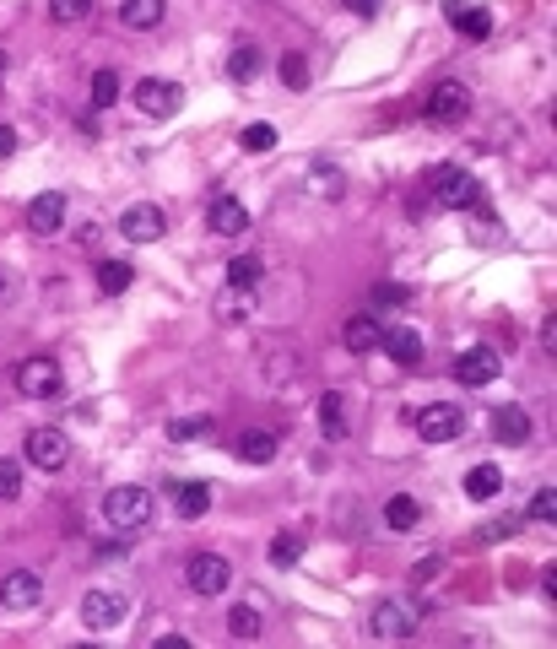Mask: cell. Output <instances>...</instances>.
<instances>
[{
    "label": "cell",
    "mask_w": 557,
    "mask_h": 649,
    "mask_svg": "<svg viewBox=\"0 0 557 649\" xmlns=\"http://www.w3.org/2000/svg\"><path fill=\"white\" fill-rule=\"evenodd\" d=\"M184 585L195 595H222L233 585V563L222 558V552H195V558L184 563Z\"/></svg>",
    "instance_id": "8992f818"
},
{
    "label": "cell",
    "mask_w": 557,
    "mask_h": 649,
    "mask_svg": "<svg viewBox=\"0 0 557 649\" xmlns=\"http://www.w3.org/2000/svg\"><path fill=\"white\" fill-rule=\"evenodd\" d=\"M260 628H265V617L255 612V606H233V612H228V633H233V639H260Z\"/></svg>",
    "instance_id": "4316f807"
},
{
    "label": "cell",
    "mask_w": 557,
    "mask_h": 649,
    "mask_svg": "<svg viewBox=\"0 0 557 649\" xmlns=\"http://www.w3.org/2000/svg\"><path fill=\"white\" fill-rule=\"evenodd\" d=\"M411 628H417V612H411L406 601H379L374 617H368V633H374V639H411Z\"/></svg>",
    "instance_id": "4fadbf2b"
},
{
    "label": "cell",
    "mask_w": 557,
    "mask_h": 649,
    "mask_svg": "<svg viewBox=\"0 0 557 649\" xmlns=\"http://www.w3.org/2000/svg\"><path fill=\"white\" fill-rule=\"evenodd\" d=\"M163 233H168V217L157 201H136L119 217V238H130V244H157Z\"/></svg>",
    "instance_id": "9c48e42d"
},
{
    "label": "cell",
    "mask_w": 557,
    "mask_h": 649,
    "mask_svg": "<svg viewBox=\"0 0 557 649\" xmlns=\"http://www.w3.org/2000/svg\"><path fill=\"white\" fill-rule=\"evenodd\" d=\"M260 271H265L260 255H238V260H228V287H255Z\"/></svg>",
    "instance_id": "83f0119b"
},
{
    "label": "cell",
    "mask_w": 557,
    "mask_h": 649,
    "mask_svg": "<svg viewBox=\"0 0 557 649\" xmlns=\"http://www.w3.org/2000/svg\"><path fill=\"white\" fill-rule=\"evenodd\" d=\"M411 428H417L422 444H455L460 433H466V412H460L455 401H428L411 417Z\"/></svg>",
    "instance_id": "3957f363"
},
{
    "label": "cell",
    "mask_w": 557,
    "mask_h": 649,
    "mask_svg": "<svg viewBox=\"0 0 557 649\" xmlns=\"http://www.w3.org/2000/svg\"><path fill=\"white\" fill-rule=\"evenodd\" d=\"M276 444H282V439H276L271 428H249L244 439H238V460H249V466H271Z\"/></svg>",
    "instance_id": "ffe728a7"
},
{
    "label": "cell",
    "mask_w": 557,
    "mask_h": 649,
    "mask_svg": "<svg viewBox=\"0 0 557 649\" xmlns=\"http://www.w3.org/2000/svg\"><path fill=\"white\" fill-rule=\"evenodd\" d=\"M163 17H168V0H125V6H119V22L136 28V33H152Z\"/></svg>",
    "instance_id": "ac0fdd59"
},
{
    "label": "cell",
    "mask_w": 557,
    "mask_h": 649,
    "mask_svg": "<svg viewBox=\"0 0 557 649\" xmlns=\"http://www.w3.org/2000/svg\"><path fill=\"white\" fill-rule=\"evenodd\" d=\"M455 28L466 33V38H476V44H482V38L493 33V17H487L482 6H466V11H460V17H455Z\"/></svg>",
    "instance_id": "1f68e13d"
},
{
    "label": "cell",
    "mask_w": 557,
    "mask_h": 649,
    "mask_svg": "<svg viewBox=\"0 0 557 649\" xmlns=\"http://www.w3.org/2000/svg\"><path fill=\"white\" fill-rule=\"evenodd\" d=\"M379 352H390V363H401V368H417L422 363V336L417 330H384V347Z\"/></svg>",
    "instance_id": "d6986e66"
},
{
    "label": "cell",
    "mask_w": 557,
    "mask_h": 649,
    "mask_svg": "<svg viewBox=\"0 0 557 649\" xmlns=\"http://www.w3.org/2000/svg\"><path fill=\"white\" fill-rule=\"evenodd\" d=\"M466 6H471V0H444V17H449V22H455V17H460V11H466Z\"/></svg>",
    "instance_id": "f6af8a7d"
},
{
    "label": "cell",
    "mask_w": 557,
    "mask_h": 649,
    "mask_svg": "<svg viewBox=\"0 0 557 649\" xmlns=\"http://www.w3.org/2000/svg\"><path fill=\"white\" fill-rule=\"evenodd\" d=\"M525 520H536V525H552V520H557V487H541V493L530 498Z\"/></svg>",
    "instance_id": "e575fe53"
},
{
    "label": "cell",
    "mask_w": 557,
    "mask_h": 649,
    "mask_svg": "<svg viewBox=\"0 0 557 649\" xmlns=\"http://www.w3.org/2000/svg\"><path fill=\"white\" fill-rule=\"evenodd\" d=\"M0 76H6V49H0Z\"/></svg>",
    "instance_id": "bcb514c9"
},
{
    "label": "cell",
    "mask_w": 557,
    "mask_h": 649,
    "mask_svg": "<svg viewBox=\"0 0 557 649\" xmlns=\"http://www.w3.org/2000/svg\"><path fill=\"white\" fill-rule=\"evenodd\" d=\"M384 525H390V531H417V525H422V503L411 493H395L390 503H384Z\"/></svg>",
    "instance_id": "603a6c76"
},
{
    "label": "cell",
    "mask_w": 557,
    "mask_h": 649,
    "mask_svg": "<svg viewBox=\"0 0 557 649\" xmlns=\"http://www.w3.org/2000/svg\"><path fill=\"white\" fill-rule=\"evenodd\" d=\"M11 298H17V282H11L6 271H0V303H11Z\"/></svg>",
    "instance_id": "ee69618b"
},
{
    "label": "cell",
    "mask_w": 557,
    "mask_h": 649,
    "mask_svg": "<svg viewBox=\"0 0 557 649\" xmlns=\"http://www.w3.org/2000/svg\"><path fill=\"white\" fill-rule=\"evenodd\" d=\"M455 379L471 384V390L476 384H493L498 379V347H466L455 357Z\"/></svg>",
    "instance_id": "9a60e30c"
},
{
    "label": "cell",
    "mask_w": 557,
    "mask_h": 649,
    "mask_svg": "<svg viewBox=\"0 0 557 649\" xmlns=\"http://www.w3.org/2000/svg\"><path fill=\"white\" fill-rule=\"evenodd\" d=\"M314 174H320V179H314V190H320V195H325V190H330V195H336V190H341V179H336V168H314Z\"/></svg>",
    "instance_id": "f35d334b"
},
{
    "label": "cell",
    "mask_w": 557,
    "mask_h": 649,
    "mask_svg": "<svg viewBox=\"0 0 557 649\" xmlns=\"http://www.w3.org/2000/svg\"><path fill=\"white\" fill-rule=\"evenodd\" d=\"M22 498V466L17 460H0V503Z\"/></svg>",
    "instance_id": "74e56055"
},
{
    "label": "cell",
    "mask_w": 557,
    "mask_h": 649,
    "mask_svg": "<svg viewBox=\"0 0 557 649\" xmlns=\"http://www.w3.org/2000/svg\"><path fill=\"white\" fill-rule=\"evenodd\" d=\"M179 103H184V92H179V82H168V76H141L136 82V109L147 119H174Z\"/></svg>",
    "instance_id": "52a82bcc"
},
{
    "label": "cell",
    "mask_w": 557,
    "mask_h": 649,
    "mask_svg": "<svg viewBox=\"0 0 557 649\" xmlns=\"http://www.w3.org/2000/svg\"><path fill=\"white\" fill-rule=\"evenodd\" d=\"M174 509H179V520H201V514L211 509V487L206 482H179L174 487Z\"/></svg>",
    "instance_id": "7402d4cb"
},
{
    "label": "cell",
    "mask_w": 557,
    "mask_h": 649,
    "mask_svg": "<svg viewBox=\"0 0 557 649\" xmlns=\"http://www.w3.org/2000/svg\"><path fill=\"white\" fill-rule=\"evenodd\" d=\"M541 595H547V601L557 595V568H547V574H541Z\"/></svg>",
    "instance_id": "7bdbcfd3"
},
{
    "label": "cell",
    "mask_w": 557,
    "mask_h": 649,
    "mask_svg": "<svg viewBox=\"0 0 557 649\" xmlns=\"http://www.w3.org/2000/svg\"><path fill=\"white\" fill-rule=\"evenodd\" d=\"M28 460L38 471H60L65 460H71V439H65V428H33L28 433Z\"/></svg>",
    "instance_id": "8fae6325"
},
{
    "label": "cell",
    "mask_w": 557,
    "mask_h": 649,
    "mask_svg": "<svg viewBox=\"0 0 557 649\" xmlns=\"http://www.w3.org/2000/svg\"><path fill=\"white\" fill-rule=\"evenodd\" d=\"M119 92H125V82H119V71H98V76H92V103H98V109H114V103H119Z\"/></svg>",
    "instance_id": "4dcf8cb0"
},
{
    "label": "cell",
    "mask_w": 557,
    "mask_h": 649,
    "mask_svg": "<svg viewBox=\"0 0 557 649\" xmlns=\"http://www.w3.org/2000/svg\"><path fill=\"white\" fill-rule=\"evenodd\" d=\"M49 17H55V22H87L92 0H49Z\"/></svg>",
    "instance_id": "8d00e7d4"
},
{
    "label": "cell",
    "mask_w": 557,
    "mask_h": 649,
    "mask_svg": "<svg viewBox=\"0 0 557 649\" xmlns=\"http://www.w3.org/2000/svg\"><path fill=\"white\" fill-rule=\"evenodd\" d=\"M11 152H17V130L0 125V157H11Z\"/></svg>",
    "instance_id": "b9f144b4"
},
{
    "label": "cell",
    "mask_w": 557,
    "mask_h": 649,
    "mask_svg": "<svg viewBox=\"0 0 557 649\" xmlns=\"http://www.w3.org/2000/svg\"><path fill=\"white\" fill-rule=\"evenodd\" d=\"M320 433H325V439L330 444H341V439H347V401H341V390H325V401H320Z\"/></svg>",
    "instance_id": "44dd1931"
},
{
    "label": "cell",
    "mask_w": 557,
    "mask_h": 649,
    "mask_svg": "<svg viewBox=\"0 0 557 649\" xmlns=\"http://www.w3.org/2000/svg\"><path fill=\"white\" fill-rule=\"evenodd\" d=\"M103 520H109V531H141V525H152V493L147 487H109L103 493Z\"/></svg>",
    "instance_id": "7a4b0ae2"
},
{
    "label": "cell",
    "mask_w": 557,
    "mask_h": 649,
    "mask_svg": "<svg viewBox=\"0 0 557 649\" xmlns=\"http://www.w3.org/2000/svg\"><path fill=\"white\" fill-rule=\"evenodd\" d=\"M119 558H125V547H119V541H103V547H98V563H119Z\"/></svg>",
    "instance_id": "60d3db41"
},
{
    "label": "cell",
    "mask_w": 557,
    "mask_h": 649,
    "mask_svg": "<svg viewBox=\"0 0 557 649\" xmlns=\"http://www.w3.org/2000/svg\"><path fill=\"white\" fill-rule=\"evenodd\" d=\"M206 228L217 233V238L249 233V211H244V201H238V195H217V201H211V211H206Z\"/></svg>",
    "instance_id": "2e32d148"
},
{
    "label": "cell",
    "mask_w": 557,
    "mask_h": 649,
    "mask_svg": "<svg viewBox=\"0 0 557 649\" xmlns=\"http://www.w3.org/2000/svg\"><path fill=\"white\" fill-rule=\"evenodd\" d=\"M530 412L525 406H498L493 412V439L503 444V449H520V444H530Z\"/></svg>",
    "instance_id": "e0dca14e"
},
{
    "label": "cell",
    "mask_w": 557,
    "mask_h": 649,
    "mask_svg": "<svg viewBox=\"0 0 557 649\" xmlns=\"http://www.w3.org/2000/svg\"><path fill=\"white\" fill-rule=\"evenodd\" d=\"M406 303H411V293L401 282H379L374 293H368V309H406Z\"/></svg>",
    "instance_id": "d6a6232c"
},
{
    "label": "cell",
    "mask_w": 557,
    "mask_h": 649,
    "mask_svg": "<svg viewBox=\"0 0 557 649\" xmlns=\"http://www.w3.org/2000/svg\"><path fill=\"white\" fill-rule=\"evenodd\" d=\"M298 558H303V536H298V531L271 536V563H276V568H293Z\"/></svg>",
    "instance_id": "f1b7e54d"
},
{
    "label": "cell",
    "mask_w": 557,
    "mask_h": 649,
    "mask_svg": "<svg viewBox=\"0 0 557 649\" xmlns=\"http://www.w3.org/2000/svg\"><path fill=\"white\" fill-rule=\"evenodd\" d=\"M255 71H260V49L255 44H238L233 55H228V76H233V82H255Z\"/></svg>",
    "instance_id": "484cf974"
},
{
    "label": "cell",
    "mask_w": 557,
    "mask_h": 649,
    "mask_svg": "<svg viewBox=\"0 0 557 649\" xmlns=\"http://www.w3.org/2000/svg\"><path fill=\"white\" fill-rule=\"evenodd\" d=\"M379 6H384V0H347V11H352V17H374Z\"/></svg>",
    "instance_id": "ab89813d"
},
{
    "label": "cell",
    "mask_w": 557,
    "mask_h": 649,
    "mask_svg": "<svg viewBox=\"0 0 557 649\" xmlns=\"http://www.w3.org/2000/svg\"><path fill=\"white\" fill-rule=\"evenodd\" d=\"M22 217H28V233H38V238H55V233L65 228V195H60V190L33 195Z\"/></svg>",
    "instance_id": "7c38bea8"
},
{
    "label": "cell",
    "mask_w": 557,
    "mask_h": 649,
    "mask_svg": "<svg viewBox=\"0 0 557 649\" xmlns=\"http://www.w3.org/2000/svg\"><path fill=\"white\" fill-rule=\"evenodd\" d=\"M130 282H136V271H130L125 260H103V266H98V287H103V293H125Z\"/></svg>",
    "instance_id": "f546056e"
},
{
    "label": "cell",
    "mask_w": 557,
    "mask_h": 649,
    "mask_svg": "<svg viewBox=\"0 0 557 649\" xmlns=\"http://www.w3.org/2000/svg\"><path fill=\"white\" fill-rule=\"evenodd\" d=\"M76 612H82V628L109 633V628H119V622L130 617V595L125 590H87Z\"/></svg>",
    "instance_id": "277c9868"
},
{
    "label": "cell",
    "mask_w": 557,
    "mask_h": 649,
    "mask_svg": "<svg viewBox=\"0 0 557 649\" xmlns=\"http://www.w3.org/2000/svg\"><path fill=\"white\" fill-rule=\"evenodd\" d=\"M428 184H433V195H439V206H449V211H482V179L476 174H466V168H455V163H439L428 174Z\"/></svg>",
    "instance_id": "6da1fadb"
},
{
    "label": "cell",
    "mask_w": 557,
    "mask_h": 649,
    "mask_svg": "<svg viewBox=\"0 0 557 649\" xmlns=\"http://www.w3.org/2000/svg\"><path fill=\"white\" fill-rule=\"evenodd\" d=\"M341 341H347V352H379L384 347V325H379V309H363V314H352L347 325H341Z\"/></svg>",
    "instance_id": "5bb4252c"
},
{
    "label": "cell",
    "mask_w": 557,
    "mask_h": 649,
    "mask_svg": "<svg viewBox=\"0 0 557 649\" xmlns=\"http://www.w3.org/2000/svg\"><path fill=\"white\" fill-rule=\"evenodd\" d=\"M238 141H244V152H271L276 147V130L265 125V119H255V125L238 130Z\"/></svg>",
    "instance_id": "836d02e7"
},
{
    "label": "cell",
    "mask_w": 557,
    "mask_h": 649,
    "mask_svg": "<svg viewBox=\"0 0 557 649\" xmlns=\"http://www.w3.org/2000/svg\"><path fill=\"white\" fill-rule=\"evenodd\" d=\"M498 493H503V471H498V466H471V471H466V498L493 503Z\"/></svg>",
    "instance_id": "cb8c5ba5"
},
{
    "label": "cell",
    "mask_w": 557,
    "mask_h": 649,
    "mask_svg": "<svg viewBox=\"0 0 557 649\" xmlns=\"http://www.w3.org/2000/svg\"><path fill=\"white\" fill-rule=\"evenodd\" d=\"M38 601H44V579H38L33 568H11V574L0 579V606H6V612H33Z\"/></svg>",
    "instance_id": "30bf717a"
},
{
    "label": "cell",
    "mask_w": 557,
    "mask_h": 649,
    "mask_svg": "<svg viewBox=\"0 0 557 649\" xmlns=\"http://www.w3.org/2000/svg\"><path fill=\"white\" fill-rule=\"evenodd\" d=\"M17 390L28 395V401H55V395L65 390V379H60V363L55 357H22L17 363Z\"/></svg>",
    "instance_id": "5b68a950"
},
{
    "label": "cell",
    "mask_w": 557,
    "mask_h": 649,
    "mask_svg": "<svg viewBox=\"0 0 557 649\" xmlns=\"http://www.w3.org/2000/svg\"><path fill=\"white\" fill-rule=\"evenodd\" d=\"M282 82H287V92H309V60L282 55Z\"/></svg>",
    "instance_id": "d590c367"
},
{
    "label": "cell",
    "mask_w": 557,
    "mask_h": 649,
    "mask_svg": "<svg viewBox=\"0 0 557 649\" xmlns=\"http://www.w3.org/2000/svg\"><path fill=\"white\" fill-rule=\"evenodd\" d=\"M422 114H428L433 125H460V119L471 114V87L466 82H439L428 92V103H422Z\"/></svg>",
    "instance_id": "ba28073f"
},
{
    "label": "cell",
    "mask_w": 557,
    "mask_h": 649,
    "mask_svg": "<svg viewBox=\"0 0 557 649\" xmlns=\"http://www.w3.org/2000/svg\"><path fill=\"white\" fill-rule=\"evenodd\" d=\"M211 433H217V422H211V417H174V422H168V439H174V444H201V439H211Z\"/></svg>",
    "instance_id": "d4e9b609"
}]
</instances>
